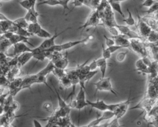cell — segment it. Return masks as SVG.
Here are the masks:
<instances>
[{"label": "cell", "mask_w": 158, "mask_h": 127, "mask_svg": "<svg viewBox=\"0 0 158 127\" xmlns=\"http://www.w3.org/2000/svg\"><path fill=\"white\" fill-rule=\"evenodd\" d=\"M98 67H99L101 73V78H104L106 73V70L107 67V60L103 57L99 58L96 59Z\"/></svg>", "instance_id": "obj_16"}, {"label": "cell", "mask_w": 158, "mask_h": 127, "mask_svg": "<svg viewBox=\"0 0 158 127\" xmlns=\"http://www.w3.org/2000/svg\"><path fill=\"white\" fill-rule=\"evenodd\" d=\"M59 83L60 86L64 89H68L72 86L71 80L67 75L59 79Z\"/></svg>", "instance_id": "obj_26"}, {"label": "cell", "mask_w": 158, "mask_h": 127, "mask_svg": "<svg viewBox=\"0 0 158 127\" xmlns=\"http://www.w3.org/2000/svg\"><path fill=\"white\" fill-rule=\"evenodd\" d=\"M70 0H60V6H62V7H63V14L65 13V10H70L69 6H68V4Z\"/></svg>", "instance_id": "obj_43"}, {"label": "cell", "mask_w": 158, "mask_h": 127, "mask_svg": "<svg viewBox=\"0 0 158 127\" xmlns=\"http://www.w3.org/2000/svg\"><path fill=\"white\" fill-rule=\"evenodd\" d=\"M102 57L104 58L106 60H108V59H110V57H111V52H110V51L109 50V49L107 47H105L104 46V44H102Z\"/></svg>", "instance_id": "obj_37"}, {"label": "cell", "mask_w": 158, "mask_h": 127, "mask_svg": "<svg viewBox=\"0 0 158 127\" xmlns=\"http://www.w3.org/2000/svg\"><path fill=\"white\" fill-rule=\"evenodd\" d=\"M106 30L111 34L112 36H116L119 34V31L116 27H110L106 28Z\"/></svg>", "instance_id": "obj_41"}, {"label": "cell", "mask_w": 158, "mask_h": 127, "mask_svg": "<svg viewBox=\"0 0 158 127\" xmlns=\"http://www.w3.org/2000/svg\"><path fill=\"white\" fill-rule=\"evenodd\" d=\"M71 28H72L71 27L67 28H65L64 30L60 31V33H57V31H56H56H55V33H54L53 35H52L50 38H48L45 39V40H44L43 42H42V43H41V44H40L38 47H40V48H41V49H46V50L50 49L51 47H53L54 46L56 45L55 39H56L59 36H60V35H62V33H64L65 31H67L68 30L71 29Z\"/></svg>", "instance_id": "obj_8"}, {"label": "cell", "mask_w": 158, "mask_h": 127, "mask_svg": "<svg viewBox=\"0 0 158 127\" xmlns=\"http://www.w3.org/2000/svg\"><path fill=\"white\" fill-rule=\"evenodd\" d=\"M36 36H38L40 38L46 39V38H50L52 36V35L49 31H48L47 30H46L44 28H41L40 29V30L39 31V32L36 35Z\"/></svg>", "instance_id": "obj_35"}, {"label": "cell", "mask_w": 158, "mask_h": 127, "mask_svg": "<svg viewBox=\"0 0 158 127\" xmlns=\"http://www.w3.org/2000/svg\"><path fill=\"white\" fill-rule=\"evenodd\" d=\"M107 48L109 49V50L110 51L111 54H113L115 52H116L117 50H118L120 49H122L123 47L122 46H118V45H117V44H114V45H112L111 46L107 47Z\"/></svg>", "instance_id": "obj_45"}, {"label": "cell", "mask_w": 158, "mask_h": 127, "mask_svg": "<svg viewBox=\"0 0 158 127\" xmlns=\"http://www.w3.org/2000/svg\"><path fill=\"white\" fill-rule=\"evenodd\" d=\"M31 58H33V54L31 51L23 52L17 55V66L22 67L25 65Z\"/></svg>", "instance_id": "obj_13"}, {"label": "cell", "mask_w": 158, "mask_h": 127, "mask_svg": "<svg viewBox=\"0 0 158 127\" xmlns=\"http://www.w3.org/2000/svg\"><path fill=\"white\" fill-rule=\"evenodd\" d=\"M157 102H158V100H157Z\"/></svg>", "instance_id": "obj_58"}, {"label": "cell", "mask_w": 158, "mask_h": 127, "mask_svg": "<svg viewBox=\"0 0 158 127\" xmlns=\"http://www.w3.org/2000/svg\"><path fill=\"white\" fill-rule=\"evenodd\" d=\"M30 1L31 2L33 8H35V4L36 2V0H30Z\"/></svg>", "instance_id": "obj_52"}, {"label": "cell", "mask_w": 158, "mask_h": 127, "mask_svg": "<svg viewBox=\"0 0 158 127\" xmlns=\"http://www.w3.org/2000/svg\"><path fill=\"white\" fill-rule=\"evenodd\" d=\"M114 1H118V2H123V1H127V0H114ZM138 1H142V0H138Z\"/></svg>", "instance_id": "obj_54"}, {"label": "cell", "mask_w": 158, "mask_h": 127, "mask_svg": "<svg viewBox=\"0 0 158 127\" xmlns=\"http://www.w3.org/2000/svg\"><path fill=\"white\" fill-rule=\"evenodd\" d=\"M144 119L150 125L158 126V102L148 112L146 113Z\"/></svg>", "instance_id": "obj_7"}, {"label": "cell", "mask_w": 158, "mask_h": 127, "mask_svg": "<svg viewBox=\"0 0 158 127\" xmlns=\"http://www.w3.org/2000/svg\"><path fill=\"white\" fill-rule=\"evenodd\" d=\"M115 117L114 112L110 111V110H105L103 112L102 114L96 118L95 120L91 121L89 123H88L86 126L88 127H94V126H99L100 123L104 121L107 120H111L112 118Z\"/></svg>", "instance_id": "obj_9"}, {"label": "cell", "mask_w": 158, "mask_h": 127, "mask_svg": "<svg viewBox=\"0 0 158 127\" xmlns=\"http://www.w3.org/2000/svg\"><path fill=\"white\" fill-rule=\"evenodd\" d=\"M136 71H138L139 73H142L143 74H146L148 70V66L145 65L143 62L142 58L140 57L138 60H137L135 62Z\"/></svg>", "instance_id": "obj_21"}, {"label": "cell", "mask_w": 158, "mask_h": 127, "mask_svg": "<svg viewBox=\"0 0 158 127\" xmlns=\"http://www.w3.org/2000/svg\"><path fill=\"white\" fill-rule=\"evenodd\" d=\"M101 24V19L99 15V13L97 9L92 10V12L90 13L89 16L88 17L85 23L81 27H80L78 29H85L88 27H97L100 25Z\"/></svg>", "instance_id": "obj_6"}, {"label": "cell", "mask_w": 158, "mask_h": 127, "mask_svg": "<svg viewBox=\"0 0 158 127\" xmlns=\"http://www.w3.org/2000/svg\"><path fill=\"white\" fill-rule=\"evenodd\" d=\"M10 1V0H2V1Z\"/></svg>", "instance_id": "obj_55"}, {"label": "cell", "mask_w": 158, "mask_h": 127, "mask_svg": "<svg viewBox=\"0 0 158 127\" xmlns=\"http://www.w3.org/2000/svg\"><path fill=\"white\" fill-rule=\"evenodd\" d=\"M12 43H10L9 39H2L0 38V52L4 53L7 51V50L9 48L10 46H12Z\"/></svg>", "instance_id": "obj_25"}, {"label": "cell", "mask_w": 158, "mask_h": 127, "mask_svg": "<svg viewBox=\"0 0 158 127\" xmlns=\"http://www.w3.org/2000/svg\"><path fill=\"white\" fill-rule=\"evenodd\" d=\"M89 67L90 70L93 71V70H96V68H98V64H97V60L96 59L93 60L89 65Z\"/></svg>", "instance_id": "obj_46"}, {"label": "cell", "mask_w": 158, "mask_h": 127, "mask_svg": "<svg viewBox=\"0 0 158 127\" xmlns=\"http://www.w3.org/2000/svg\"><path fill=\"white\" fill-rule=\"evenodd\" d=\"M130 46L132 51L141 57L149 56V51L146 46L145 41L141 39H130Z\"/></svg>", "instance_id": "obj_3"}, {"label": "cell", "mask_w": 158, "mask_h": 127, "mask_svg": "<svg viewBox=\"0 0 158 127\" xmlns=\"http://www.w3.org/2000/svg\"><path fill=\"white\" fill-rule=\"evenodd\" d=\"M93 84L96 86L94 95L98 91H109L112 93L116 97L118 96L117 92L112 87L110 77L101 78L98 81H97L96 83H94Z\"/></svg>", "instance_id": "obj_4"}, {"label": "cell", "mask_w": 158, "mask_h": 127, "mask_svg": "<svg viewBox=\"0 0 158 127\" xmlns=\"http://www.w3.org/2000/svg\"><path fill=\"white\" fill-rule=\"evenodd\" d=\"M143 20L146 22L153 30L158 29V22L152 15H145L141 17Z\"/></svg>", "instance_id": "obj_20"}, {"label": "cell", "mask_w": 158, "mask_h": 127, "mask_svg": "<svg viewBox=\"0 0 158 127\" xmlns=\"http://www.w3.org/2000/svg\"><path fill=\"white\" fill-rule=\"evenodd\" d=\"M88 105L91 106L92 108L96 109L97 110H99L100 111H105L108 110V105L103 100H99L98 99L95 102H91L90 100H87Z\"/></svg>", "instance_id": "obj_14"}, {"label": "cell", "mask_w": 158, "mask_h": 127, "mask_svg": "<svg viewBox=\"0 0 158 127\" xmlns=\"http://www.w3.org/2000/svg\"><path fill=\"white\" fill-rule=\"evenodd\" d=\"M131 96V90L130 91L128 98L127 100L116 103V104H111L109 105V110H110L113 112H114L115 117L120 119L122 117H123L127 112L128 110V106L131 103V100H133L135 97H133L132 99H130Z\"/></svg>", "instance_id": "obj_1"}, {"label": "cell", "mask_w": 158, "mask_h": 127, "mask_svg": "<svg viewBox=\"0 0 158 127\" xmlns=\"http://www.w3.org/2000/svg\"><path fill=\"white\" fill-rule=\"evenodd\" d=\"M107 1L109 2L111 8L112 9V10L118 12L122 17L125 18V14H124L123 12L122 11L120 2L116 1L114 0H107Z\"/></svg>", "instance_id": "obj_17"}, {"label": "cell", "mask_w": 158, "mask_h": 127, "mask_svg": "<svg viewBox=\"0 0 158 127\" xmlns=\"http://www.w3.org/2000/svg\"><path fill=\"white\" fill-rule=\"evenodd\" d=\"M117 29L118 30L119 32L126 36L129 39H134V38H136V39H141L144 41H146L138 33L132 31L130 29V28L128 27L125 26V25H119L117 23V25L115 26Z\"/></svg>", "instance_id": "obj_10"}, {"label": "cell", "mask_w": 158, "mask_h": 127, "mask_svg": "<svg viewBox=\"0 0 158 127\" xmlns=\"http://www.w3.org/2000/svg\"><path fill=\"white\" fill-rule=\"evenodd\" d=\"M158 41V31L157 30H152L149 35L146 38V41L150 43H154Z\"/></svg>", "instance_id": "obj_31"}, {"label": "cell", "mask_w": 158, "mask_h": 127, "mask_svg": "<svg viewBox=\"0 0 158 127\" xmlns=\"http://www.w3.org/2000/svg\"><path fill=\"white\" fill-rule=\"evenodd\" d=\"M117 45L122 46L123 48H128L130 46V40L126 36L122 34H118L116 36H112Z\"/></svg>", "instance_id": "obj_12"}, {"label": "cell", "mask_w": 158, "mask_h": 127, "mask_svg": "<svg viewBox=\"0 0 158 127\" xmlns=\"http://www.w3.org/2000/svg\"><path fill=\"white\" fill-rule=\"evenodd\" d=\"M37 5H48L50 6H60V1L59 0H43L41 1Z\"/></svg>", "instance_id": "obj_32"}, {"label": "cell", "mask_w": 158, "mask_h": 127, "mask_svg": "<svg viewBox=\"0 0 158 127\" xmlns=\"http://www.w3.org/2000/svg\"><path fill=\"white\" fill-rule=\"evenodd\" d=\"M14 46V51L12 54L9 55V56H15L18 55L23 52H27V51H31L32 50V48L29 47L27 46L24 42H19L14 44H13Z\"/></svg>", "instance_id": "obj_11"}, {"label": "cell", "mask_w": 158, "mask_h": 127, "mask_svg": "<svg viewBox=\"0 0 158 127\" xmlns=\"http://www.w3.org/2000/svg\"><path fill=\"white\" fill-rule=\"evenodd\" d=\"M10 43H12V44H14L17 43L19 42H24V43H27L28 44H30L31 46H34L31 43H30L28 40V38L27 36H24L20 35H18V34H15V33H13V35H12V36L9 39Z\"/></svg>", "instance_id": "obj_15"}, {"label": "cell", "mask_w": 158, "mask_h": 127, "mask_svg": "<svg viewBox=\"0 0 158 127\" xmlns=\"http://www.w3.org/2000/svg\"><path fill=\"white\" fill-rule=\"evenodd\" d=\"M54 63V65L56 67L58 68H60L62 69H65V68L67 67V66L68 65V59L67 56L65 57H62L60 59H59L58 60H56L55 62H53Z\"/></svg>", "instance_id": "obj_24"}, {"label": "cell", "mask_w": 158, "mask_h": 127, "mask_svg": "<svg viewBox=\"0 0 158 127\" xmlns=\"http://www.w3.org/2000/svg\"><path fill=\"white\" fill-rule=\"evenodd\" d=\"M41 28L42 27L38 23V22L30 23H29L27 30L31 35H36L39 32V31Z\"/></svg>", "instance_id": "obj_23"}, {"label": "cell", "mask_w": 158, "mask_h": 127, "mask_svg": "<svg viewBox=\"0 0 158 127\" xmlns=\"http://www.w3.org/2000/svg\"><path fill=\"white\" fill-rule=\"evenodd\" d=\"M1 1H2V0H0V2H1Z\"/></svg>", "instance_id": "obj_56"}, {"label": "cell", "mask_w": 158, "mask_h": 127, "mask_svg": "<svg viewBox=\"0 0 158 127\" xmlns=\"http://www.w3.org/2000/svg\"><path fill=\"white\" fill-rule=\"evenodd\" d=\"M52 72L54 75V76L56 77H57L59 80L61 78H62L63 76L67 75V72L65 71V69L58 68V67H56V66Z\"/></svg>", "instance_id": "obj_28"}, {"label": "cell", "mask_w": 158, "mask_h": 127, "mask_svg": "<svg viewBox=\"0 0 158 127\" xmlns=\"http://www.w3.org/2000/svg\"><path fill=\"white\" fill-rule=\"evenodd\" d=\"M33 122V125H34L35 127H42V125H41V123L37 120L34 119Z\"/></svg>", "instance_id": "obj_49"}, {"label": "cell", "mask_w": 158, "mask_h": 127, "mask_svg": "<svg viewBox=\"0 0 158 127\" xmlns=\"http://www.w3.org/2000/svg\"><path fill=\"white\" fill-rule=\"evenodd\" d=\"M59 1H60V0H59Z\"/></svg>", "instance_id": "obj_59"}, {"label": "cell", "mask_w": 158, "mask_h": 127, "mask_svg": "<svg viewBox=\"0 0 158 127\" xmlns=\"http://www.w3.org/2000/svg\"><path fill=\"white\" fill-rule=\"evenodd\" d=\"M156 1L155 0H145L144 2H143L142 4L140 6V7H150L151 6H152Z\"/></svg>", "instance_id": "obj_44"}, {"label": "cell", "mask_w": 158, "mask_h": 127, "mask_svg": "<svg viewBox=\"0 0 158 127\" xmlns=\"http://www.w3.org/2000/svg\"><path fill=\"white\" fill-rule=\"evenodd\" d=\"M56 124L59 126H75L70 121L69 115L59 118L57 120Z\"/></svg>", "instance_id": "obj_19"}, {"label": "cell", "mask_w": 158, "mask_h": 127, "mask_svg": "<svg viewBox=\"0 0 158 127\" xmlns=\"http://www.w3.org/2000/svg\"><path fill=\"white\" fill-rule=\"evenodd\" d=\"M53 88L54 89V91L56 92V96H57V100H58V105L59 107L60 108H62V109H64L68 111H70V107H69V104H67L65 101L62 98V97L60 96V94L59 93V92L57 91V90L56 89V87L53 85Z\"/></svg>", "instance_id": "obj_22"}, {"label": "cell", "mask_w": 158, "mask_h": 127, "mask_svg": "<svg viewBox=\"0 0 158 127\" xmlns=\"http://www.w3.org/2000/svg\"><path fill=\"white\" fill-rule=\"evenodd\" d=\"M14 22L15 23V24L21 28L27 29L28 28V26L29 25L28 22L25 20V18L23 17L22 18H19L15 20H14Z\"/></svg>", "instance_id": "obj_30"}, {"label": "cell", "mask_w": 158, "mask_h": 127, "mask_svg": "<svg viewBox=\"0 0 158 127\" xmlns=\"http://www.w3.org/2000/svg\"><path fill=\"white\" fill-rule=\"evenodd\" d=\"M72 4L73 5V7H80L84 4V0H74Z\"/></svg>", "instance_id": "obj_47"}, {"label": "cell", "mask_w": 158, "mask_h": 127, "mask_svg": "<svg viewBox=\"0 0 158 127\" xmlns=\"http://www.w3.org/2000/svg\"><path fill=\"white\" fill-rule=\"evenodd\" d=\"M118 118L116 117H114V118H112V120L104 124L99 125V126H102V127H118L120 126V125L118 122Z\"/></svg>", "instance_id": "obj_29"}, {"label": "cell", "mask_w": 158, "mask_h": 127, "mask_svg": "<svg viewBox=\"0 0 158 127\" xmlns=\"http://www.w3.org/2000/svg\"><path fill=\"white\" fill-rule=\"evenodd\" d=\"M93 37V35H89L86 36L85 38H83L81 39L80 40H76V41H69L65 43H62V44H56L55 46H54L53 47H51L49 49H46L49 51L51 52H54V51H58V52H60L62 51H65V50H68L70 48H72L77 45H79L80 44H83L85 43L88 42L89 39H91V38Z\"/></svg>", "instance_id": "obj_2"}, {"label": "cell", "mask_w": 158, "mask_h": 127, "mask_svg": "<svg viewBox=\"0 0 158 127\" xmlns=\"http://www.w3.org/2000/svg\"><path fill=\"white\" fill-rule=\"evenodd\" d=\"M76 105H75V109L80 110L81 109H83V108H85V107L88 105V102L86 99H83V100H76Z\"/></svg>", "instance_id": "obj_33"}, {"label": "cell", "mask_w": 158, "mask_h": 127, "mask_svg": "<svg viewBox=\"0 0 158 127\" xmlns=\"http://www.w3.org/2000/svg\"><path fill=\"white\" fill-rule=\"evenodd\" d=\"M19 4L27 10H28L31 9L32 10H36L35 8H33V5L31 2L30 1V0H22V1L19 2Z\"/></svg>", "instance_id": "obj_34"}, {"label": "cell", "mask_w": 158, "mask_h": 127, "mask_svg": "<svg viewBox=\"0 0 158 127\" xmlns=\"http://www.w3.org/2000/svg\"><path fill=\"white\" fill-rule=\"evenodd\" d=\"M76 100H83L86 99L85 96V89L83 88L82 86L80 87V90L76 96Z\"/></svg>", "instance_id": "obj_38"}, {"label": "cell", "mask_w": 158, "mask_h": 127, "mask_svg": "<svg viewBox=\"0 0 158 127\" xmlns=\"http://www.w3.org/2000/svg\"><path fill=\"white\" fill-rule=\"evenodd\" d=\"M43 109L44 110H46V111H48V112H50L52 113V111H51L52 110V105H51V104H50L49 102H46V103L44 104Z\"/></svg>", "instance_id": "obj_48"}, {"label": "cell", "mask_w": 158, "mask_h": 127, "mask_svg": "<svg viewBox=\"0 0 158 127\" xmlns=\"http://www.w3.org/2000/svg\"><path fill=\"white\" fill-rule=\"evenodd\" d=\"M98 73V71L97 70H90L88 73H86V75H85V80H86V83H88L89 82V81L95 75Z\"/></svg>", "instance_id": "obj_39"}, {"label": "cell", "mask_w": 158, "mask_h": 127, "mask_svg": "<svg viewBox=\"0 0 158 127\" xmlns=\"http://www.w3.org/2000/svg\"><path fill=\"white\" fill-rule=\"evenodd\" d=\"M104 38H105V42H106V45L107 46V47H109V46H111L112 45H114L115 44V41L114 39L111 38H108L106 35H104Z\"/></svg>", "instance_id": "obj_42"}, {"label": "cell", "mask_w": 158, "mask_h": 127, "mask_svg": "<svg viewBox=\"0 0 158 127\" xmlns=\"http://www.w3.org/2000/svg\"><path fill=\"white\" fill-rule=\"evenodd\" d=\"M127 10L128 12V17L125 18H123L122 20L123 22H125V23L128 25V26H133V25H136V22L135 21V18H133V15H132V14L131 12H130V9L127 7Z\"/></svg>", "instance_id": "obj_27"}, {"label": "cell", "mask_w": 158, "mask_h": 127, "mask_svg": "<svg viewBox=\"0 0 158 127\" xmlns=\"http://www.w3.org/2000/svg\"><path fill=\"white\" fill-rule=\"evenodd\" d=\"M128 53V51H123L118 52L116 55L117 61L118 62H123L125 60Z\"/></svg>", "instance_id": "obj_36"}, {"label": "cell", "mask_w": 158, "mask_h": 127, "mask_svg": "<svg viewBox=\"0 0 158 127\" xmlns=\"http://www.w3.org/2000/svg\"><path fill=\"white\" fill-rule=\"evenodd\" d=\"M152 59H153V60L158 62V52L152 55Z\"/></svg>", "instance_id": "obj_50"}, {"label": "cell", "mask_w": 158, "mask_h": 127, "mask_svg": "<svg viewBox=\"0 0 158 127\" xmlns=\"http://www.w3.org/2000/svg\"><path fill=\"white\" fill-rule=\"evenodd\" d=\"M157 10H158V1H156V2L152 6H151L150 7L148 8V10H144V12L148 13V14H150L154 13Z\"/></svg>", "instance_id": "obj_40"}, {"label": "cell", "mask_w": 158, "mask_h": 127, "mask_svg": "<svg viewBox=\"0 0 158 127\" xmlns=\"http://www.w3.org/2000/svg\"><path fill=\"white\" fill-rule=\"evenodd\" d=\"M136 15L138 17V21L136 23V27L138 31V33L146 41V38L152 31V28L146 22H144L142 17L139 15L137 9H136Z\"/></svg>", "instance_id": "obj_5"}, {"label": "cell", "mask_w": 158, "mask_h": 127, "mask_svg": "<svg viewBox=\"0 0 158 127\" xmlns=\"http://www.w3.org/2000/svg\"><path fill=\"white\" fill-rule=\"evenodd\" d=\"M4 112V105H0V115H2Z\"/></svg>", "instance_id": "obj_51"}, {"label": "cell", "mask_w": 158, "mask_h": 127, "mask_svg": "<svg viewBox=\"0 0 158 127\" xmlns=\"http://www.w3.org/2000/svg\"><path fill=\"white\" fill-rule=\"evenodd\" d=\"M1 6V4H0V6Z\"/></svg>", "instance_id": "obj_57"}, {"label": "cell", "mask_w": 158, "mask_h": 127, "mask_svg": "<svg viewBox=\"0 0 158 127\" xmlns=\"http://www.w3.org/2000/svg\"><path fill=\"white\" fill-rule=\"evenodd\" d=\"M55 67V65L54 63L50 60V61H49L48 63L46 65V66L43 68L42 70H41L39 72H38L37 73H36L38 75H43V76H47L49 73L52 72L53 69Z\"/></svg>", "instance_id": "obj_18"}, {"label": "cell", "mask_w": 158, "mask_h": 127, "mask_svg": "<svg viewBox=\"0 0 158 127\" xmlns=\"http://www.w3.org/2000/svg\"><path fill=\"white\" fill-rule=\"evenodd\" d=\"M3 90H4V88H0V95L2 94Z\"/></svg>", "instance_id": "obj_53"}]
</instances>
